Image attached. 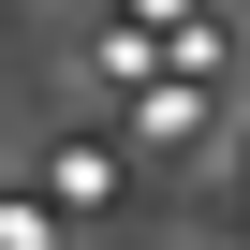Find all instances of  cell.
<instances>
[{
	"instance_id": "cell-1",
	"label": "cell",
	"mask_w": 250,
	"mask_h": 250,
	"mask_svg": "<svg viewBox=\"0 0 250 250\" xmlns=\"http://www.w3.org/2000/svg\"><path fill=\"white\" fill-rule=\"evenodd\" d=\"M118 191H133V177H118V147H88V133H74V147H44V206H74V221H103Z\"/></svg>"
},
{
	"instance_id": "cell-2",
	"label": "cell",
	"mask_w": 250,
	"mask_h": 250,
	"mask_svg": "<svg viewBox=\"0 0 250 250\" xmlns=\"http://www.w3.org/2000/svg\"><path fill=\"white\" fill-rule=\"evenodd\" d=\"M0 250H44V206H15V191H0Z\"/></svg>"
}]
</instances>
